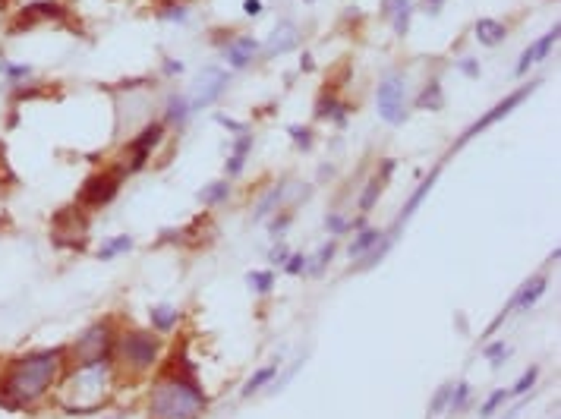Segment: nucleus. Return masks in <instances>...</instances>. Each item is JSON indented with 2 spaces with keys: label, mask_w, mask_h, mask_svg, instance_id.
<instances>
[{
  "label": "nucleus",
  "mask_w": 561,
  "mask_h": 419,
  "mask_svg": "<svg viewBox=\"0 0 561 419\" xmlns=\"http://www.w3.org/2000/svg\"><path fill=\"white\" fill-rule=\"evenodd\" d=\"M66 363V350H38V353L19 356L0 375V407L4 410H23L42 401L54 388L60 369Z\"/></svg>",
  "instance_id": "obj_1"
},
{
  "label": "nucleus",
  "mask_w": 561,
  "mask_h": 419,
  "mask_svg": "<svg viewBox=\"0 0 561 419\" xmlns=\"http://www.w3.org/2000/svg\"><path fill=\"white\" fill-rule=\"evenodd\" d=\"M114 375L111 363H95V366H76L66 382L60 384V407L70 413H95L101 403L111 397Z\"/></svg>",
  "instance_id": "obj_2"
},
{
  "label": "nucleus",
  "mask_w": 561,
  "mask_h": 419,
  "mask_svg": "<svg viewBox=\"0 0 561 419\" xmlns=\"http://www.w3.org/2000/svg\"><path fill=\"white\" fill-rule=\"evenodd\" d=\"M202 410H205V394L199 382L177 372H167L148 397V413L155 419H199Z\"/></svg>",
  "instance_id": "obj_3"
},
{
  "label": "nucleus",
  "mask_w": 561,
  "mask_h": 419,
  "mask_svg": "<svg viewBox=\"0 0 561 419\" xmlns=\"http://www.w3.org/2000/svg\"><path fill=\"white\" fill-rule=\"evenodd\" d=\"M66 353H70V360H73L70 363L73 369H76V366H95V363H111V356H114L111 328H107V325L89 328L70 350H66Z\"/></svg>",
  "instance_id": "obj_4"
},
{
  "label": "nucleus",
  "mask_w": 561,
  "mask_h": 419,
  "mask_svg": "<svg viewBox=\"0 0 561 419\" xmlns=\"http://www.w3.org/2000/svg\"><path fill=\"white\" fill-rule=\"evenodd\" d=\"M120 353V360L126 363V366H133L136 372H145V369L155 366V360H158V337L145 334V331H133V334L120 337V344H114Z\"/></svg>",
  "instance_id": "obj_5"
},
{
  "label": "nucleus",
  "mask_w": 561,
  "mask_h": 419,
  "mask_svg": "<svg viewBox=\"0 0 561 419\" xmlns=\"http://www.w3.org/2000/svg\"><path fill=\"white\" fill-rule=\"evenodd\" d=\"M536 85H539V83H530V85H520V89H517V92H511V95H508V98H505V101H498V104H495V107H492V111H489V114H483V117H479V120H476V123H473V126H470V130H467V133H464V136H461V139H457V142H454V148H461V145H467V142H470L473 136H479V133H483V130H489V126H492V123H498V120H502V117H508V114H511V111H514V107H517V104H520V101H524V98H526V95H533V92H536Z\"/></svg>",
  "instance_id": "obj_6"
},
{
  "label": "nucleus",
  "mask_w": 561,
  "mask_h": 419,
  "mask_svg": "<svg viewBox=\"0 0 561 419\" xmlns=\"http://www.w3.org/2000/svg\"><path fill=\"white\" fill-rule=\"evenodd\" d=\"M378 114H382V120H388V123H404V117H407V107H404V83L401 79H385L382 85H378Z\"/></svg>",
  "instance_id": "obj_7"
},
{
  "label": "nucleus",
  "mask_w": 561,
  "mask_h": 419,
  "mask_svg": "<svg viewBox=\"0 0 561 419\" xmlns=\"http://www.w3.org/2000/svg\"><path fill=\"white\" fill-rule=\"evenodd\" d=\"M120 177H123V171H117V174H98V177L85 180L83 193H79V202H83V205H89V208L107 205V202L117 195Z\"/></svg>",
  "instance_id": "obj_8"
},
{
  "label": "nucleus",
  "mask_w": 561,
  "mask_h": 419,
  "mask_svg": "<svg viewBox=\"0 0 561 419\" xmlns=\"http://www.w3.org/2000/svg\"><path fill=\"white\" fill-rule=\"evenodd\" d=\"M224 85H227V73L224 70H218V66L202 70L199 85H195V98H193V104H189V111H202V107H208L215 98H221Z\"/></svg>",
  "instance_id": "obj_9"
},
{
  "label": "nucleus",
  "mask_w": 561,
  "mask_h": 419,
  "mask_svg": "<svg viewBox=\"0 0 561 419\" xmlns=\"http://www.w3.org/2000/svg\"><path fill=\"white\" fill-rule=\"evenodd\" d=\"M161 136H164V126H161V123H148L145 130H142L139 136L130 142V164H123V171H139V167L148 161L152 148L161 142Z\"/></svg>",
  "instance_id": "obj_10"
},
{
  "label": "nucleus",
  "mask_w": 561,
  "mask_h": 419,
  "mask_svg": "<svg viewBox=\"0 0 561 419\" xmlns=\"http://www.w3.org/2000/svg\"><path fill=\"white\" fill-rule=\"evenodd\" d=\"M438 174H442V167H435V171H432V174H429V177H426V180H423V183H420V189H416V193H414V195H410V199H407V205H404V212H401V218H397V221H394V227H391V233H385V236H388V240H391V243H394V236H397V233H401V227H404V224H407V221H410V218H414V212H416V208H420V205H423V199H426V195H429V193H432V186H435V180H438Z\"/></svg>",
  "instance_id": "obj_11"
},
{
  "label": "nucleus",
  "mask_w": 561,
  "mask_h": 419,
  "mask_svg": "<svg viewBox=\"0 0 561 419\" xmlns=\"http://www.w3.org/2000/svg\"><path fill=\"white\" fill-rule=\"evenodd\" d=\"M558 32H561V25L555 23V29H552L549 35H543V38H539V42H533V44L526 47L524 54H520V60H517V76H524V73L530 70L533 63H539V60H545V57H549L552 44L558 42Z\"/></svg>",
  "instance_id": "obj_12"
},
{
  "label": "nucleus",
  "mask_w": 561,
  "mask_h": 419,
  "mask_svg": "<svg viewBox=\"0 0 561 419\" xmlns=\"http://www.w3.org/2000/svg\"><path fill=\"white\" fill-rule=\"evenodd\" d=\"M545 284H549V281H545L543 274H539V278H533V281H526L524 287H520L517 293L511 296L508 309H511V312H514V309H517V312H530V309L536 306V300H539V296L545 293Z\"/></svg>",
  "instance_id": "obj_13"
},
{
  "label": "nucleus",
  "mask_w": 561,
  "mask_h": 419,
  "mask_svg": "<svg viewBox=\"0 0 561 419\" xmlns=\"http://www.w3.org/2000/svg\"><path fill=\"white\" fill-rule=\"evenodd\" d=\"M255 51H259V42L249 38V35H243V38H236V42L227 44L224 54H227V63H231L234 70H243V66L255 57Z\"/></svg>",
  "instance_id": "obj_14"
},
{
  "label": "nucleus",
  "mask_w": 561,
  "mask_h": 419,
  "mask_svg": "<svg viewBox=\"0 0 561 419\" xmlns=\"http://www.w3.org/2000/svg\"><path fill=\"white\" fill-rule=\"evenodd\" d=\"M60 13H64V10H60L57 4H35V6H29V10H23V16L16 19L13 32H19V29H32V25H38L42 19H57Z\"/></svg>",
  "instance_id": "obj_15"
},
{
  "label": "nucleus",
  "mask_w": 561,
  "mask_h": 419,
  "mask_svg": "<svg viewBox=\"0 0 561 419\" xmlns=\"http://www.w3.org/2000/svg\"><path fill=\"white\" fill-rule=\"evenodd\" d=\"M382 13L394 19V32H397V35H407L410 16H414V4H410V0H385Z\"/></svg>",
  "instance_id": "obj_16"
},
{
  "label": "nucleus",
  "mask_w": 561,
  "mask_h": 419,
  "mask_svg": "<svg viewBox=\"0 0 561 419\" xmlns=\"http://www.w3.org/2000/svg\"><path fill=\"white\" fill-rule=\"evenodd\" d=\"M296 42H300V35H296V25L284 23L281 29H275V35H272V42H268L265 54H268V57H275V54H284V51H290V47H296Z\"/></svg>",
  "instance_id": "obj_17"
},
{
  "label": "nucleus",
  "mask_w": 561,
  "mask_h": 419,
  "mask_svg": "<svg viewBox=\"0 0 561 419\" xmlns=\"http://www.w3.org/2000/svg\"><path fill=\"white\" fill-rule=\"evenodd\" d=\"M391 171H394V161H385L382 164V174L378 177H373L369 180V186H366V193H363V199H360V212H369V208L375 205V199H378V193H382V186H385V180L391 177Z\"/></svg>",
  "instance_id": "obj_18"
},
{
  "label": "nucleus",
  "mask_w": 561,
  "mask_h": 419,
  "mask_svg": "<svg viewBox=\"0 0 561 419\" xmlns=\"http://www.w3.org/2000/svg\"><path fill=\"white\" fill-rule=\"evenodd\" d=\"M249 148H253V136H249V130H246V133H240V139H236V145H234L231 158H227V177H236V174L243 171Z\"/></svg>",
  "instance_id": "obj_19"
},
{
  "label": "nucleus",
  "mask_w": 561,
  "mask_h": 419,
  "mask_svg": "<svg viewBox=\"0 0 561 419\" xmlns=\"http://www.w3.org/2000/svg\"><path fill=\"white\" fill-rule=\"evenodd\" d=\"M505 35H508V32H505V25L498 23V19H479V23H476V38L483 44L495 47V44L505 42Z\"/></svg>",
  "instance_id": "obj_20"
},
{
  "label": "nucleus",
  "mask_w": 561,
  "mask_h": 419,
  "mask_svg": "<svg viewBox=\"0 0 561 419\" xmlns=\"http://www.w3.org/2000/svg\"><path fill=\"white\" fill-rule=\"evenodd\" d=\"M347 107L344 104H337V98L331 92H322V98H319V104H315V117H334L337 123H344L347 120Z\"/></svg>",
  "instance_id": "obj_21"
},
{
  "label": "nucleus",
  "mask_w": 561,
  "mask_h": 419,
  "mask_svg": "<svg viewBox=\"0 0 561 419\" xmlns=\"http://www.w3.org/2000/svg\"><path fill=\"white\" fill-rule=\"evenodd\" d=\"M148 319H152L155 331H171L174 325H177L180 312H177V309H174V306H155L152 312H148Z\"/></svg>",
  "instance_id": "obj_22"
},
{
  "label": "nucleus",
  "mask_w": 561,
  "mask_h": 419,
  "mask_svg": "<svg viewBox=\"0 0 561 419\" xmlns=\"http://www.w3.org/2000/svg\"><path fill=\"white\" fill-rule=\"evenodd\" d=\"M442 101H445L442 98V85H438V79H432V83L423 89L420 98H416V107H420V111H438Z\"/></svg>",
  "instance_id": "obj_23"
},
{
  "label": "nucleus",
  "mask_w": 561,
  "mask_h": 419,
  "mask_svg": "<svg viewBox=\"0 0 561 419\" xmlns=\"http://www.w3.org/2000/svg\"><path fill=\"white\" fill-rule=\"evenodd\" d=\"M382 236L385 233H378V231H360V236L350 243V259H360L363 253H369V249H373L375 243L382 240Z\"/></svg>",
  "instance_id": "obj_24"
},
{
  "label": "nucleus",
  "mask_w": 561,
  "mask_h": 419,
  "mask_svg": "<svg viewBox=\"0 0 561 419\" xmlns=\"http://www.w3.org/2000/svg\"><path fill=\"white\" fill-rule=\"evenodd\" d=\"M278 366L281 363H272V366H265V369H259V372H255L253 378H249L246 382V388H243V397H249V394H255V391L262 388V384H268L275 378V372H278Z\"/></svg>",
  "instance_id": "obj_25"
},
{
  "label": "nucleus",
  "mask_w": 561,
  "mask_h": 419,
  "mask_svg": "<svg viewBox=\"0 0 561 419\" xmlns=\"http://www.w3.org/2000/svg\"><path fill=\"white\" fill-rule=\"evenodd\" d=\"M126 249H133V240L130 236H117V240H111V243H104V246L98 249V259L101 262H111L114 255H120V253H126Z\"/></svg>",
  "instance_id": "obj_26"
},
{
  "label": "nucleus",
  "mask_w": 561,
  "mask_h": 419,
  "mask_svg": "<svg viewBox=\"0 0 561 419\" xmlns=\"http://www.w3.org/2000/svg\"><path fill=\"white\" fill-rule=\"evenodd\" d=\"M281 199H284V186H275L272 193H268L265 199L259 202V208H255V214H253V218H255V221L268 218V214H272V208H275V205H281Z\"/></svg>",
  "instance_id": "obj_27"
},
{
  "label": "nucleus",
  "mask_w": 561,
  "mask_h": 419,
  "mask_svg": "<svg viewBox=\"0 0 561 419\" xmlns=\"http://www.w3.org/2000/svg\"><path fill=\"white\" fill-rule=\"evenodd\" d=\"M186 117H189V101L186 98H171V104H167V120L171 123H186Z\"/></svg>",
  "instance_id": "obj_28"
},
{
  "label": "nucleus",
  "mask_w": 561,
  "mask_h": 419,
  "mask_svg": "<svg viewBox=\"0 0 561 419\" xmlns=\"http://www.w3.org/2000/svg\"><path fill=\"white\" fill-rule=\"evenodd\" d=\"M334 249H337V243H334V240H328V243H325V246H322V249H319V253H315V259H313V265H309V268H306V272H313V274H319V272H322V268H325V265H328V262H331V255H334Z\"/></svg>",
  "instance_id": "obj_29"
},
{
  "label": "nucleus",
  "mask_w": 561,
  "mask_h": 419,
  "mask_svg": "<svg viewBox=\"0 0 561 419\" xmlns=\"http://www.w3.org/2000/svg\"><path fill=\"white\" fill-rule=\"evenodd\" d=\"M467 397H470V384L467 382H461L457 388H451V397H448V410H451V413H461L464 403H467Z\"/></svg>",
  "instance_id": "obj_30"
},
{
  "label": "nucleus",
  "mask_w": 561,
  "mask_h": 419,
  "mask_svg": "<svg viewBox=\"0 0 561 419\" xmlns=\"http://www.w3.org/2000/svg\"><path fill=\"white\" fill-rule=\"evenodd\" d=\"M227 193H231V186L221 180V183H212L202 189V202H205V205H218L221 199H227Z\"/></svg>",
  "instance_id": "obj_31"
},
{
  "label": "nucleus",
  "mask_w": 561,
  "mask_h": 419,
  "mask_svg": "<svg viewBox=\"0 0 561 419\" xmlns=\"http://www.w3.org/2000/svg\"><path fill=\"white\" fill-rule=\"evenodd\" d=\"M508 353H511V350L505 347V341H492L489 347L483 350V356H485V360H489V363H492V366H495V369L502 366V363H505V356H508Z\"/></svg>",
  "instance_id": "obj_32"
},
{
  "label": "nucleus",
  "mask_w": 561,
  "mask_h": 419,
  "mask_svg": "<svg viewBox=\"0 0 561 419\" xmlns=\"http://www.w3.org/2000/svg\"><path fill=\"white\" fill-rule=\"evenodd\" d=\"M451 388L454 384H442V388L432 394V403H429V416H438L445 407H448V397H451Z\"/></svg>",
  "instance_id": "obj_33"
},
{
  "label": "nucleus",
  "mask_w": 561,
  "mask_h": 419,
  "mask_svg": "<svg viewBox=\"0 0 561 419\" xmlns=\"http://www.w3.org/2000/svg\"><path fill=\"white\" fill-rule=\"evenodd\" d=\"M505 401H508V391H495V394H489V397H485V403L479 407V416H483V419L495 416V410L502 407Z\"/></svg>",
  "instance_id": "obj_34"
},
{
  "label": "nucleus",
  "mask_w": 561,
  "mask_h": 419,
  "mask_svg": "<svg viewBox=\"0 0 561 419\" xmlns=\"http://www.w3.org/2000/svg\"><path fill=\"white\" fill-rule=\"evenodd\" d=\"M536 378H539V366H530L524 375L517 378V384L511 388V394H526V391H530L533 384H536Z\"/></svg>",
  "instance_id": "obj_35"
},
{
  "label": "nucleus",
  "mask_w": 561,
  "mask_h": 419,
  "mask_svg": "<svg viewBox=\"0 0 561 419\" xmlns=\"http://www.w3.org/2000/svg\"><path fill=\"white\" fill-rule=\"evenodd\" d=\"M249 284H253L259 293H268L275 287V274L272 272H249Z\"/></svg>",
  "instance_id": "obj_36"
},
{
  "label": "nucleus",
  "mask_w": 561,
  "mask_h": 419,
  "mask_svg": "<svg viewBox=\"0 0 561 419\" xmlns=\"http://www.w3.org/2000/svg\"><path fill=\"white\" fill-rule=\"evenodd\" d=\"M0 73L10 79H25L32 76V66L29 63H6V60H0Z\"/></svg>",
  "instance_id": "obj_37"
},
{
  "label": "nucleus",
  "mask_w": 561,
  "mask_h": 419,
  "mask_svg": "<svg viewBox=\"0 0 561 419\" xmlns=\"http://www.w3.org/2000/svg\"><path fill=\"white\" fill-rule=\"evenodd\" d=\"M306 255H300V253H296V255H290V259L287 262H284V272H287V274H303V272H306Z\"/></svg>",
  "instance_id": "obj_38"
},
{
  "label": "nucleus",
  "mask_w": 561,
  "mask_h": 419,
  "mask_svg": "<svg viewBox=\"0 0 561 419\" xmlns=\"http://www.w3.org/2000/svg\"><path fill=\"white\" fill-rule=\"evenodd\" d=\"M290 136H294V142L300 148H309L313 145V133L306 130V126H290Z\"/></svg>",
  "instance_id": "obj_39"
},
{
  "label": "nucleus",
  "mask_w": 561,
  "mask_h": 419,
  "mask_svg": "<svg viewBox=\"0 0 561 419\" xmlns=\"http://www.w3.org/2000/svg\"><path fill=\"white\" fill-rule=\"evenodd\" d=\"M325 227H328L331 233H344V231H350V224L341 218V214H328V218H325Z\"/></svg>",
  "instance_id": "obj_40"
},
{
  "label": "nucleus",
  "mask_w": 561,
  "mask_h": 419,
  "mask_svg": "<svg viewBox=\"0 0 561 419\" xmlns=\"http://www.w3.org/2000/svg\"><path fill=\"white\" fill-rule=\"evenodd\" d=\"M161 16H164V19H177V23H186V10H183V6H167Z\"/></svg>",
  "instance_id": "obj_41"
},
{
  "label": "nucleus",
  "mask_w": 561,
  "mask_h": 419,
  "mask_svg": "<svg viewBox=\"0 0 561 419\" xmlns=\"http://www.w3.org/2000/svg\"><path fill=\"white\" fill-rule=\"evenodd\" d=\"M218 123H221V126H227V130H234V133H246V123H236V120L224 117V114H218Z\"/></svg>",
  "instance_id": "obj_42"
},
{
  "label": "nucleus",
  "mask_w": 561,
  "mask_h": 419,
  "mask_svg": "<svg viewBox=\"0 0 561 419\" xmlns=\"http://www.w3.org/2000/svg\"><path fill=\"white\" fill-rule=\"evenodd\" d=\"M461 73H464V76H470V79H476L479 76V63H476V60H461Z\"/></svg>",
  "instance_id": "obj_43"
},
{
  "label": "nucleus",
  "mask_w": 561,
  "mask_h": 419,
  "mask_svg": "<svg viewBox=\"0 0 561 419\" xmlns=\"http://www.w3.org/2000/svg\"><path fill=\"white\" fill-rule=\"evenodd\" d=\"M290 259V253H287V246H275L272 249V262H278V265H284V262Z\"/></svg>",
  "instance_id": "obj_44"
},
{
  "label": "nucleus",
  "mask_w": 561,
  "mask_h": 419,
  "mask_svg": "<svg viewBox=\"0 0 561 419\" xmlns=\"http://www.w3.org/2000/svg\"><path fill=\"white\" fill-rule=\"evenodd\" d=\"M243 13H246V16H259L262 4H259V0H246V4H243Z\"/></svg>",
  "instance_id": "obj_45"
},
{
  "label": "nucleus",
  "mask_w": 561,
  "mask_h": 419,
  "mask_svg": "<svg viewBox=\"0 0 561 419\" xmlns=\"http://www.w3.org/2000/svg\"><path fill=\"white\" fill-rule=\"evenodd\" d=\"M442 4H445V0H426V13H432V16H435V13H442Z\"/></svg>",
  "instance_id": "obj_46"
},
{
  "label": "nucleus",
  "mask_w": 561,
  "mask_h": 419,
  "mask_svg": "<svg viewBox=\"0 0 561 419\" xmlns=\"http://www.w3.org/2000/svg\"><path fill=\"white\" fill-rule=\"evenodd\" d=\"M164 70H167V73H180V70H183V63H174V60H167Z\"/></svg>",
  "instance_id": "obj_47"
},
{
  "label": "nucleus",
  "mask_w": 561,
  "mask_h": 419,
  "mask_svg": "<svg viewBox=\"0 0 561 419\" xmlns=\"http://www.w3.org/2000/svg\"><path fill=\"white\" fill-rule=\"evenodd\" d=\"M517 413H520V407H514V410H508V416H502V419H517Z\"/></svg>",
  "instance_id": "obj_48"
}]
</instances>
